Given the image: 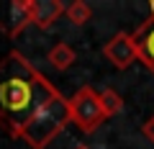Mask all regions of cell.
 I'll use <instances>...</instances> for the list:
<instances>
[{
    "label": "cell",
    "mask_w": 154,
    "mask_h": 149,
    "mask_svg": "<svg viewBox=\"0 0 154 149\" xmlns=\"http://www.w3.org/2000/svg\"><path fill=\"white\" fill-rule=\"evenodd\" d=\"M57 93L21 51L0 59V126L11 136H18L26 121Z\"/></svg>",
    "instance_id": "6da1fadb"
},
{
    "label": "cell",
    "mask_w": 154,
    "mask_h": 149,
    "mask_svg": "<svg viewBox=\"0 0 154 149\" xmlns=\"http://www.w3.org/2000/svg\"><path fill=\"white\" fill-rule=\"evenodd\" d=\"M69 121H72L69 100H67L62 93H57L26 121V126L21 129L18 139H23L31 149H44L57 134L64 131V126Z\"/></svg>",
    "instance_id": "7a4b0ae2"
},
{
    "label": "cell",
    "mask_w": 154,
    "mask_h": 149,
    "mask_svg": "<svg viewBox=\"0 0 154 149\" xmlns=\"http://www.w3.org/2000/svg\"><path fill=\"white\" fill-rule=\"evenodd\" d=\"M69 113H72V123H77V129L85 134H93L100 123L105 121V110L100 105V98L90 85H82L75 95L69 98Z\"/></svg>",
    "instance_id": "3957f363"
},
{
    "label": "cell",
    "mask_w": 154,
    "mask_h": 149,
    "mask_svg": "<svg viewBox=\"0 0 154 149\" xmlns=\"http://www.w3.org/2000/svg\"><path fill=\"white\" fill-rule=\"evenodd\" d=\"M33 23V0H0V31L18 36L23 28Z\"/></svg>",
    "instance_id": "277c9868"
},
{
    "label": "cell",
    "mask_w": 154,
    "mask_h": 149,
    "mask_svg": "<svg viewBox=\"0 0 154 149\" xmlns=\"http://www.w3.org/2000/svg\"><path fill=\"white\" fill-rule=\"evenodd\" d=\"M103 57L116 67V70H126V67H131L134 62H139V51H136V44H134V33L118 31L113 39L103 46Z\"/></svg>",
    "instance_id": "5b68a950"
},
{
    "label": "cell",
    "mask_w": 154,
    "mask_h": 149,
    "mask_svg": "<svg viewBox=\"0 0 154 149\" xmlns=\"http://www.w3.org/2000/svg\"><path fill=\"white\" fill-rule=\"evenodd\" d=\"M134 44L139 51V62L154 72V3H149V18L134 31Z\"/></svg>",
    "instance_id": "8992f818"
},
{
    "label": "cell",
    "mask_w": 154,
    "mask_h": 149,
    "mask_svg": "<svg viewBox=\"0 0 154 149\" xmlns=\"http://www.w3.org/2000/svg\"><path fill=\"white\" fill-rule=\"evenodd\" d=\"M64 11H67V5L59 3V0H33V23L41 31H46Z\"/></svg>",
    "instance_id": "52a82bcc"
},
{
    "label": "cell",
    "mask_w": 154,
    "mask_h": 149,
    "mask_svg": "<svg viewBox=\"0 0 154 149\" xmlns=\"http://www.w3.org/2000/svg\"><path fill=\"white\" fill-rule=\"evenodd\" d=\"M49 64L54 67V70H67V67H72L75 64V59H77V54H75V49H72L69 44H64V41H57L54 46L49 49Z\"/></svg>",
    "instance_id": "ba28073f"
},
{
    "label": "cell",
    "mask_w": 154,
    "mask_h": 149,
    "mask_svg": "<svg viewBox=\"0 0 154 149\" xmlns=\"http://www.w3.org/2000/svg\"><path fill=\"white\" fill-rule=\"evenodd\" d=\"M98 98H100V105H103V110H105V116H118L123 110V98L118 93H116L113 88H105V90H100L98 93Z\"/></svg>",
    "instance_id": "9c48e42d"
},
{
    "label": "cell",
    "mask_w": 154,
    "mask_h": 149,
    "mask_svg": "<svg viewBox=\"0 0 154 149\" xmlns=\"http://www.w3.org/2000/svg\"><path fill=\"white\" fill-rule=\"evenodd\" d=\"M64 16L69 18L75 26H85V23L93 18V11H90V5L85 3V0H75V3H69V5H67Z\"/></svg>",
    "instance_id": "30bf717a"
},
{
    "label": "cell",
    "mask_w": 154,
    "mask_h": 149,
    "mask_svg": "<svg viewBox=\"0 0 154 149\" xmlns=\"http://www.w3.org/2000/svg\"><path fill=\"white\" fill-rule=\"evenodd\" d=\"M141 134H144V139H149V141L154 144V116L144 121V126H141Z\"/></svg>",
    "instance_id": "8fae6325"
},
{
    "label": "cell",
    "mask_w": 154,
    "mask_h": 149,
    "mask_svg": "<svg viewBox=\"0 0 154 149\" xmlns=\"http://www.w3.org/2000/svg\"><path fill=\"white\" fill-rule=\"evenodd\" d=\"M75 149H90V147H85V144H77V147Z\"/></svg>",
    "instance_id": "7c38bea8"
}]
</instances>
